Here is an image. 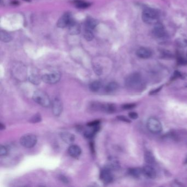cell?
<instances>
[{"label": "cell", "instance_id": "18", "mask_svg": "<svg viewBox=\"0 0 187 187\" xmlns=\"http://www.w3.org/2000/svg\"><path fill=\"white\" fill-rule=\"evenodd\" d=\"M144 160L149 165H152L155 162L154 155L150 151H147L144 154Z\"/></svg>", "mask_w": 187, "mask_h": 187}, {"label": "cell", "instance_id": "15", "mask_svg": "<svg viewBox=\"0 0 187 187\" xmlns=\"http://www.w3.org/2000/svg\"><path fill=\"white\" fill-rule=\"evenodd\" d=\"M81 152L82 151L80 147L76 145H72L70 146L69 148L68 149V152L70 155L74 158L80 157Z\"/></svg>", "mask_w": 187, "mask_h": 187}, {"label": "cell", "instance_id": "11", "mask_svg": "<svg viewBox=\"0 0 187 187\" xmlns=\"http://www.w3.org/2000/svg\"><path fill=\"white\" fill-rule=\"evenodd\" d=\"M68 31L70 35H76L80 34L81 31L80 25L74 19L68 26Z\"/></svg>", "mask_w": 187, "mask_h": 187}, {"label": "cell", "instance_id": "33", "mask_svg": "<svg viewBox=\"0 0 187 187\" xmlns=\"http://www.w3.org/2000/svg\"><path fill=\"white\" fill-rule=\"evenodd\" d=\"M117 118H118L119 120H121V121H124V122H128V123L131 122L130 120H129L128 118H126V116H117Z\"/></svg>", "mask_w": 187, "mask_h": 187}, {"label": "cell", "instance_id": "8", "mask_svg": "<svg viewBox=\"0 0 187 187\" xmlns=\"http://www.w3.org/2000/svg\"><path fill=\"white\" fill-rule=\"evenodd\" d=\"M100 179L104 184L111 183L113 179L111 170L107 167H105L100 172Z\"/></svg>", "mask_w": 187, "mask_h": 187}, {"label": "cell", "instance_id": "25", "mask_svg": "<svg viewBox=\"0 0 187 187\" xmlns=\"http://www.w3.org/2000/svg\"><path fill=\"white\" fill-rule=\"evenodd\" d=\"M108 168L112 170H117L119 168V164L118 161H116L114 159H110L107 166Z\"/></svg>", "mask_w": 187, "mask_h": 187}, {"label": "cell", "instance_id": "5", "mask_svg": "<svg viewBox=\"0 0 187 187\" xmlns=\"http://www.w3.org/2000/svg\"><path fill=\"white\" fill-rule=\"evenodd\" d=\"M37 137L33 134H26L23 136L20 139L22 146L26 148L34 147L37 143Z\"/></svg>", "mask_w": 187, "mask_h": 187}, {"label": "cell", "instance_id": "17", "mask_svg": "<svg viewBox=\"0 0 187 187\" xmlns=\"http://www.w3.org/2000/svg\"><path fill=\"white\" fill-rule=\"evenodd\" d=\"M119 88L118 83L115 82H111L107 84L105 87V91L107 93H111L115 91Z\"/></svg>", "mask_w": 187, "mask_h": 187}, {"label": "cell", "instance_id": "16", "mask_svg": "<svg viewBox=\"0 0 187 187\" xmlns=\"http://www.w3.org/2000/svg\"><path fill=\"white\" fill-rule=\"evenodd\" d=\"M97 24L98 23L96 20L92 18H88L85 22V28L88 29L93 30L96 28Z\"/></svg>", "mask_w": 187, "mask_h": 187}, {"label": "cell", "instance_id": "31", "mask_svg": "<svg viewBox=\"0 0 187 187\" xmlns=\"http://www.w3.org/2000/svg\"><path fill=\"white\" fill-rule=\"evenodd\" d=\"M94 72H96V74H97L98 75H100L102 74V69L101 68L100 66L94 67Z\"/></svg>", "mask_w": 187, "mask_h": 187}, {"label": "cell", "instance_id": "28", "mask_svg": "<svg viewBox=\"0 0 187 187\" xmlns=\"http://www.w3.org/2000/svg\"><path fill=\"white\" fill-rule=\"evenodd\" d=\"M8 153V150L5 146H1L0 149V155L1 157H5Z\"/></svg>", "mask_w": 187, "mask_h": 187}, {"label": "cell", "instance_id": "22", "mask_svg": "<svg viewBox=\"0 0 187 187\" xmlns=\"http://www.w3.org/2000/svg\"><path fill=\"white\" fill-rule=\"evenodd\" d=\"M83 36L85 37V39L88 41H91L94 39V34L93 33V30L88 29L85 28L84 33H83Z\"/></svg>", "mask_w": 187, "mask_h": 187}, {"label": "cell", "instance_id": "35", "mask_svg": "<svg viewBox=\"0 0 187 187\" xmlns=\"http://www.w3.org/2000/svg\"><path fill=\"white\" fill-rule=\"evenodd\" d=\"M90 147L91 149L92 152H94V143H90Z\"/></svg>", "mask_w": 187, "mask_h": 187}, {"label": "cell", "instance_id": "36", "mask_svg": "<svg viewBox=\"0 0 187 187\" xmlns=\"http://www.w3.org/2000/svg\"><path fill=\"white\" fill-rule=\"evenodd\" d=\"M0 128H1V130H3V129L5 128V126H4V125L2 124V123H1V124H0Z\"/></svg>", "mask_w": 187, "mask_h": 187}, {"label": "cell", "instance_id": "29", "mask_svg": "<svg viewBox=\"0 0 187 187\" xmlns=\"http://www.w3.org/2000/svg\"><path fill=\"white\" fill-rule=\"evenodd\" d=\"M136 107V104L134 103H131V104H126L122 106V109L124 110H130L133 109Z\"/></svg>", "mask_w": 187, "mask_h": 187}, {"label": "cell", "instance_id": "1", "mask_svg": "<svg viewBox=\"0 0 187 187\" xmlns=\"http://www.w3.org/2000/svg\"><path fill=\"white\" fill-rule=\"evenodd\" d=\"M125 85L130 89L136 91L143 90L146 86L143 77L137 72L133 73L127 77Z\"/></svg>", "mask_w": 187, "mask_h": 187}, {"label": "cell", "instance_id": "6", "mask_svg": "<svg viewBox=\"0 0 187 187\" xmlns=\"http://www.w3.org/2000/svg\"><path fill=\"white\" fill-rule=\"evenodd\" d=\"M61 78V74L59 72H54L52 73L45 74L41 77L42 81L48 84H55L58 83Z\"/></svg>", "mask_w": 187, "mask_h": 187}, {"label": "cell", "instance_id": "24", "mask_svg": "<svg viewBox=\"0 0 187 187\" xmlns=\"http://www.w3.org/2000/svg\"><path fill=\"white\" fill-rule=\"evenodd\" d=\"M75 6L80 9L86 8L90 6V3L88 2H85L81 0H76L75 2Z\"/></svg>", "mask_w": 187, "mask_h": 187}, {"label": "cell", "instance_id": "26", "mask_svg": "<svg viewBox=\"0 0 187 187\" xmlns=\"http://www.w3.org/2000/svg\"><path fill=\"white\" fill-rule=\"evenodd\" d=\"M28 79L30 83H32L33 84L35 85H39L41 83V81L42 80L41 77L40 78L39 76L36 75H31L29 77Z\"/></svg>", "mask_w": 187, "mask_h": 187}, {"label": "cell", "instance_id": "20", "mask_svg": "<svg viewBox=\"0 0 187 187\" xmlns=\"http://www.w3.org/2000/svg\"><path fill=\"white\" fill-rule=\"evenodd\" d=\"M101 86H102V84L99 81H94L89 84V88L92 92H97L100 89Z\"/></svg>", "mask_w": 187, "mask_h": 187}, {"label": "cell", "instance_id": "37", "mask_svg": "<svg viewBox=\"0 0 187 187\" xmlns=\"http://www.w3.org/2000/svg\"><path fill=\"white\" fill-rule=\"evenodd\" d=\"M185 163H187V157L186 158V159H185Z\"/></svg>", "mask_w": 187, "mask_h": 187}, {"label": "cell", "instance_id": "2", "mask_svg": "<svg viewBox=\"0 0 187 187\" xmlns=\"http://www.w3.org/2000/svg\"><path fill=\"white\" fill-rule=\"evenodd\" d=\"M142 20L148 24H157L159 20V13L152 8H146L142 12Z\"/></svg>", "mask_w": 187, "mask_h": 187}, {"label": "cell", "instance_id": "23", "mask_svg": "<svg viewBox=\"0 0 187 187\" xmlns=\"http://www.w3.org/2000/svg\"><path fill=\"white\" fill-rule=\"evenodd\" d=\"M0 36H1V40L3 42H8L11 41L12 40V37L10 34L6 31H1Z\"/></svg>", "mask_w": 187, "mask_h": 187}, {"label": "cell", "instance_id": "34", "mask_svg": "<svg viewBox=\"0 0 187 187\" xmlns=\"http://www.w3.org/2000/svg\"><path fill=\"white\" fill-rule=\"evenodd\" d=\"M60 179H61V181H62V182H64V183H67L69 182V181L67 180V179L65 177L61 176V177H60Z\"/></svg>", "mask_w": 187, "mask_h": 187}, {"label": "cell", "instance_id": "10", "mask_svg": "<svg viewBox=\"0 0 187 187\" xmlns=\"http://www.w3.org/2000/svg\"><path fill=\"white\" fill-rule=\"evenodd\" d=\"M152 34L155 37L158 39H161L165 37L166 31L163 26L160 24H155L154 28L152 30Z\"/></svg>", "mask_w": 187, "mask_h": 187}, {"label": "cell", "instance_id": "32", "mask_svg": "<svg viewBox=\"0 0 187 187\" xmlns=\"http://www.w3.org/2000/svg\"><path fill=\"white\" fill-rule=\"evenodd\" d=\"M128 116L131 119L135 120V119H137V118H138V115L136 112H131L128 114Z\"/></svg>", "mask_w": 187, "mask_h": 187}, {"label": "cell", "instance_id": "9", "mask_svg": "<svg viewBox=\"0 0 187 187\" xmlns=\"http://www.w3.org/2000/svg\"><path fill=\"white\" fill-rule=\"evenodd\" d=\"M52 108L53 114L56 116H59L62 113L63 109V103L59 98H55L52 102Z\"/></svg>", "mask_w": 187, "mask_h": 187}, {"label": "cell", "instance_id": "27", "mask_svg": "<svg viewBox=\"0 0 187 187\" xmlns=\"http://www.w3.org/2000/svg\"><path fill=\"white\" fill-rule=\"evenodd\" d=\"M41 116L39 114H37L32 117L31 119L30 122L32 123H37L41 121Z\"/></svg>", "mask_w": 187, "mask_h": 187}, {"label": "cell", "instance_id": "19", "mask_svg": "<svg viewBox=\"0 0 187 187\" xmlns=\"http://www.w3.org/2000/svg\"><path fill=\"white\" fill-rule=\"evenodd\" d=\"M128 172L132 176L138 178L143 174V170L141 168H132L129 169Z\"/></svg>", "mask_w": 187, "mask_h": 187}, {"label": "cell", "instance_id": "7", "mask_svg": "<svg viewBox=\"0 0 187 187\" xmlns=\"http://www.w3.org/2000/svg\"><path fill=\"white\" fill-rule=\"evenodd\" d=\"M73 20L71 13H65L59 18L57 22V25L59 28H65L68 27Z\"/></svg>", "mask_w": 187, "mask_h": 187}, {"label": "cell", "instance_id": "12", "mask_svg": "<svg viewBox=\"0 0 187 187\" xmlns=\"http://www.w3.org/2000/svg\"><path fill=\"white\" fill-rule=\"evenodd\" d=\"M138 57L142 59H147L152 56V52L150 49L146 47H141L136 52Z\"/></svg>", "mask_w": 187, "mask_h": 187}, {"label": "cell", "instance_id": "3", "mask_svg": "<svg viewBox=\"0 0 187 187\" xmlns=\"http://www.w3.org/2000/svg\"><path fill=\"white\" fill-rule=\"evenodd\" d=\"M33 99L35 102L43 107L47 108L52 104L50 98L47 94L42 91H35L33 94Z\"/></svg>", "mask_w": 187, "mask_h": 187}, {"label": "cell", "instance_id": "4", "mask_svg": "<svg viewBox=\"0 0 187 187\" xmlns=\"http://www.w3.org/2000/svg\"><path fill=\"white\" fill-rule=\"evenodd\" d=\"M148 130L154 134H158L161 132L163 130V126L161 122L158 119L155 118H150L147 123Z\"/></svg>", "mask_w": 187, "mask_h": 187}, {"label": "cell", "instance_id": "30", "mask_svg": "<svg viewBox=\"0 0 187 187\" xmlns=\"http://www.w3.org/2000/svg\"><path fill=\"white\" fill-rule=\"evenodd\" d=\"M99 124H100V121H99V120H95V121H94L89 122V123L87 124V125L89 126V127H94L99 126Z\"/></svg>", "mask_w": 187, "mask_h": 187}, {"label": "cell", "instance_id": "14", "mask_svg": "<svg viewBox=\"0 0 187 187\" xmlns=\"http://www.w3.org/2000/svg\"><path fill=\"white\" fill-rule=\"evenodd\" d=\"M60 136L63 141L68 144L73 143L75 139L74 134L69 132H62L60 133Z\"/></svg>", "mask_w": 187, "mask_h": 187}, {"label": "cell", "instance_id": "21", "mask_svg": "<svg viewBox=\"0 0 187 187\" xmlns=\"http://www.w3.org/2000/svg\"><path fill=\"white\" fill-rule=\"evenodd\" d=\"M176 44L177 46L184 48L187 47V37L186 36H181L176 40Z\"/></svg>", "mask_w": 187, "mask_h": 187}, {"label": "cell", "instance_id": "13", "mask_svg": "<svg viewBox=\"0 0 187 187\" xmlns=\"http://www.w3.org/2000/svg\"><path fill=\"white\" fill-rule=\"evenodd\" d=\"M143 174L147 178L154 179L157 176V172L152 166L147 165L143 168Z\"/></svg>", "mask_w": 187, "mask_h": 187}]
</instances>
